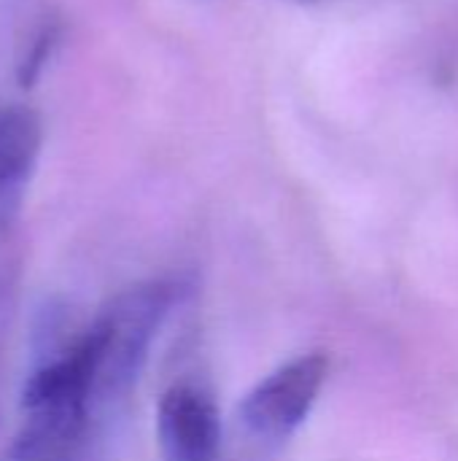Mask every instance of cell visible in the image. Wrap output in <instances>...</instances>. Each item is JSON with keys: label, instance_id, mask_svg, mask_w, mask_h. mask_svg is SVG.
<instances>
[{"label": "cell", "instance_id": "cell-5", "mask_svg": "<svg viewBox=\"0 0 458 461\" xmlns=\"http://www.w3.org/2000/svg\"><path fill=\"white\" fill-rule=\"evenodd\" d=\"M43 140L40 119L27 105H0V232H5L24 200Z\"/></svg>", "mask_w": 458, "mask_h": 461}, {"label": "cell", "instance_id": "cell-3", "mask_svg": "<svg viewBox=\"0 0 458 461\" xmlns=\"http://www.w3.org/2000/svg\"><path fill=\"white\" fill-rule=\"evenodd\" d=\"M327 373L329 362L324 354L297 357L270 373L240 402V421L246 432L265 443L292 438L308 421Z\"/></svg>", "mask_w": 458, "mask_h": 461}, {"label": "cell", "instance_id": "cell-1", "mask_svg": "<svg viewBox=\"0 0 458 461\" xmlns=\"http://www.w3.org/2000/svg\"><path fill=\"white\" fill-rule=\"evenodd\" d=\"M94 405V362L81 335L67 351L27 378L22 392V427L13 440V459H65V454L84 435Z\"/></svg>", "mask_w": 458, "mask_h": 461}, {"label": "cell", "instance_id": "cell-6", "mask_svg": "<svg viewBox=\"0 0 458 461\" xmlns=\"http://www.w3.org/2000/svg\"><path fill=\"white\" fill-rule=\"evenodd\" d=\"M59 461H65V459H59Z\"/></svg>", "mask_w": 458, "mask_h": 461}, {"label": "cell", "instance_id": "cell-4", "mask_svg": "<svg viewBox=\"0 0 458 461\" xmlns=\"http://www.w3.org/2000/svg\"><path fill=\"white\" fill-rule=\"evenodd\" d=\"M162 461H216L221 421L216 402L197 386H170L157 408Z\"/></svg>", "mask_w": 458, "mask_h": 461}, {"label": "cell", "instance_id": "cell-2", "mask_svg": "<svg viewBox=\"0 0 458 461\" xmlns=\"http://www.w3.org/2000/svg\"><path fill=\"white\" fill-rule=\"evenodd\" d=\"M175 297L178 289L170 281L138 284L116 294L84 332L94 362L97 405L121 400L135 386Z\"/></svg>", "mask_w": 458, "mask_h": 461}]
</instances>
